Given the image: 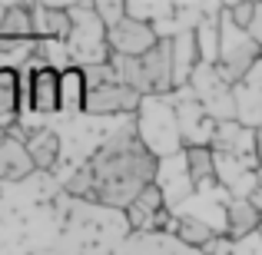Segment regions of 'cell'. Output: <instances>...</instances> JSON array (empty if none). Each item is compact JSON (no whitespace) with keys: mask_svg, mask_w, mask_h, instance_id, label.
Listing matches in <instances>:
<instances>
[{"mask_svg":"<svg viewBox=\"0 0 262 255\" xmlns=\"http://www.w3.org/2000/svg\"><path fill=\"white\" fill-rule=\"evenodd\" d=\"M156 169L160 159L140 140L136 123H123L90 159H83L63 179V189L110 209H129L156 182Z\"/></svg>","mask_w":262,"mask_h":255,"instance_id":"1","label":"cell"},{"mask_svg":"<svg viewBox=\"0 0 262 255\" xmlns=\"http://www.w3.org/2000/svg\"><path fill=\"white\" fill-rule=\"evenodd\" d=\"M113 70L126 86L146 96H173L176 93V63H173V37H163L143 57H110Z\"/></svg>","mask_w":262,"mask_h":255,"instance_id":"2","label":"cell"},{"mask_svg":"<svg viewBox=\"0 0 262 255\" xmlns=\"http://www.w3.org/2000/svg\"><path fill=\"white\" fill-rule=\"evenodd\" d=\"M136 133L146 143V149L156 159L183 153V133H179V116H176V100L173 96H146L140 113L133 116Z\"/></svg>","mask_w":262,"mask_h":255,"instance_id":"3","label":"cell"},{"mask_svg":"<svg viewBox=\"0 0 262 255\" xmlns=\"http://www.w3.org/2000/svg\"><path fill=\"white\" fill-rule=\"evenodd\" d=\"M86 116L106 120V116H129L140 113L143 96L133 86H126L120 80V73L113 70V63H100V66H86Z\"/></svg>","mask_w":262,"mask_h":255,"instance_id":"4","label":"cell"},{"mask_svg":"<svg viewBox=\"0 0 262 255\" xmlns=\"http://www.w3.org/2000/svg\"><path fill=\"white\" fill-rule=\"evenodd\" d=\"M70 17H73V33L67 40V57L70 63L67 66H100V63H110V30L106 24L100 20L93 4H77L70 7Z\"/></svg>","mask_w":262,"mask_h":255,"instance_id":"5","label":"cell"},{"mask_svg":"<svg viewBox=\"0 0 262 255\" xmlns=\"http://www.w3.org/2000/svg\"><path fill=\"white\" fill-rule=\"evenodd\" d=\"M259 57H262V47L223 7V53H219V73H223V80L232 83V86H239L252 73V66L259 63Z\"/></svg>","mask_w":262,"mask_h":255,"instance_id":"6","label":"cell"},{"mask_svg":"<svg viewBox=\"0 0 262 255\" xmlns=\"http://www.w3.org/2000/svg\"><path fill=\"white\" fill-rule=\"evenodd\" d=\"M189 89H192V96L199 100V106L209 113V120H216L219 126H223V123H236L239 120L236 86L223 80L219 66L199 63V70L192 73V80H189Z\"/></svg>","mask_w":262,"mask_h":255,"instance_id":"7","label":"cell"},{"mask_svg":"<svg viewBox=\"0 0 262 255\" xmlns=\"http://www.w3.org/2000/svg\"><path fill=\"white\" fill-rule=\"evenodd\" d=\"M24 116L60 113V66H24Z\"/></svg>","mask_w":262,"mask_h":255,"instance_id":"8","label":"cell"},{"mask_svg":"<svg viewBox=\"0 0 262 255\" xmlns=\"http://www.w3.org/2000/svg\"><path fill=\"white\" fill-rule=\"evenodd\" d=\"M173 100H176V116H179V133H183V146H186V149H196V146H209V149H212V140H216L219 123H216V120H209V113L199 106V100L192 96V89H189V86L176 89Z\"/></svg>","mask_w":262,"mask_h":255,"instance_id":"9","label":"cell"},{"mask_svg":"<svg viewBox=\"0 0 262 255\" xmlns=\"http://www.w3.org/2000/svg\"><path fill=\"white\" fill-rule=\"evenodd\" d=\"M160 33L153 24H143L136 17H123L116 27H110V53L113 57H143L160 43Z\"/></svg>","mask_w":262,"mask_h":255,"instance_id":"10","label":"cell"},{"mask_svg":"<svg viewBox=\"0 0 262 255\" xmlns=\"http://www.w3.org/2000/svg\"><path fill=\"white\" fill-rule=\"evenodd\" d=\"M156 186H160V192H163V199H166V209L169 212H176L179 205H186L192 196H196L189 166H186V149L179 156H166V159H160Z\"/></svg>","mask_w":262,"mask_h":255,"instance_id":"11","label":"cell"},{"mask_svg":"<svg viewBox=\"0 0 262 255\" xmlns=\"http://www.w3.org/2000/svg\"><path fill=\"white\" fill-rule=\"evenodd\" d=\"M212 153L229 156V159L249 163L259 169V149H256V129L243 126V123H223L216 129V140H212Z\"/></svg>","mask_w":262,"mask_h":255,"instance_id":"12","label":"cell"},{"mask_svg":"<svg viewBox=\"0 0 262 255\" xmlns=\"http://www.w3.org/2000/svg\"><path fill=\"white\" fill-rule=\"evenodd\" d=\"M24 143H27V153H30V159H33L37 169H57L60 159H63V136L53 126L27 129Z\"/></svg>","mask_w":262,"mask_h":255,"instance_id":"13","label":"cell"},{"mask_svg":"<svg viewBox=\"0 0 262 255\" xmlns=\"http://www.w3.org/2000/svg\"><path fill=\"white\" fill-rule=\"evenodd\" d=\"M173 63H176V89L189 86L192 73L199 70V43H196V24H183L173 33Z\"/></svg>","mask_w":262,"mask_h":255,"instance_id":"14","label":"cell"},{"mask_svg":"<svg viewBox=\"0 0 262 255\" xmlns=\"http://www.w3.org/2000/svg\"><path fill=\"white\" fill-rule=\"evenodd\" d=\"M33 20H37V40L47 47H67L73 33V17L70 7H33Z\"/></svg>","mask_w":262,"mask_h":255,"instance_id":"15","label":"cell"},{"mask_svg":"<svg viewBox=\"0 0 262 255\" xmlns=\"http://www.w3.org/2000/svg\"><path fill=\"white\" fill-rule=\"evenodd\" d=\"M33 169L37 166H33L30 153H27V143L20 140L17 133H4V129H0V179L20 182V179H27Z\"/></svg>","mask_w":262,"mask_h":255,"instance_id":"16","label":"cell"},{"mask_svg":"<svg viewBox=\"0 0 262 255\" xmlns=\"http://www.w3.org/2000/svg\"><path fill=\"white\" fill-rule=\"evenodd\" d=\"M86 70L83 66H60V113L63 116H86Z\"/></svg>","mask_w":262,"mask_h":255,"instance_id":"17","label":"cell"},{"mask_svg":"<svg viewBox=\"0 0 262 255\" xmlns=\"http://www.w3.org/2000/svg\"><path fill=\"white\" fill-rule=\"evenodd\" d=\"M262 232V212L256 209L252 199H229L226 205V236L236 242V239L256 236Z\"/></svg>","mask_w":262,"mask_h":255,"instance_id":"18","label":"cell"},{"mask_svg":"<svg viewBox=\"0 0 262 255\" xmlns=\"http://www.w3.org/2000/svg\"><path fill=\"white\" fill-rule=\"evenodd\" d=\"M196 43H199V60L206 66H219V53H223V7L196 24Z\"/></svg>","mask_w":262,"mask_h":255,"instance_id":"19","label":"cell"},{"mask_svg":"<svg viewBox=\"0 0 262 255\" xmlns=\"http://www.w3.org/2000/svg\"><path fill=\"white\" fill-rule=\"evenodd\" d=\"M4 40H37V20H33V7H7L4 27H0Z\"/></svg>","mask_w":262,"mask_h":255,"instance_id":"20","label":"cell"},{"mask_svg":"<svg viewBox=\"0 0 262 255\" xmlns=\"http://www.w3.org/2000/svg\"><path fill=\"white\" fill-rule=\"evenodd\" d=\"M173 232H176L179 242L196 245V249H206V245H209L212 239L219 236V232L212 229V225L199 222V219H192V216H176V219H173Z\"/></svg>","mask_w":262,"mask_h":255,"instance_id":"21","label":"cell"},{"mask_svg":"<svg viewBox=\"0 0 262 255\" xmlns=\"http://www.w3.org/2000/svg\"><path fill=\"white\" fill-rule=\"evenodd\" d=\"M186 166H189L192 186L203 189L216 179V153L209 146H196V149H186Z\"/></svg>","mask_w":262,"mask_h":255,"instance_id":"22","label":"cell"},{"mask_svg":"<svg viewBox=\"0 0 262 255\" xmlns=\"http://www.w3.org/2000/svg\"><path fill=\"white\" fill-rule=\"evenodd\" d=\"M93 7H96V13H100V20L106 24V30L126 17V4H93Z\"/></svg>","mask_w":262,"mask_h":255,"instance_id":"23","label":"cell"},{"mask_svg":"<svg viewBox=\"0 0 262 255\" xmlns=\"http://www.w3.org/2000/svg\"><path fill=\"white\" fill-rule=\"evenodd\" d=\"M232 255H262V232L232 242Z\"/></svg>","mask_w":262,"mask_h":255,"instance_id":"24","label":"cell"},{"mask_svg":"<svg viewBox=\"0 0 262 255\" xmlns=\"http://www.w3.org/2000/svg\"><path fill=\"white\" fill-rule=\"evenodd\" d=\"M226 10H229V17L236 20L239 27H246V30H249L252 17H256V4H236V7H226Z\"/></svg>","mask_w":262,"mask_h":255,"instance_id":"25","label":"cell"},{"mask_svg":"<svg viewBox=\"0 0 262 255\" xmlns=\"http://www.w3.org/2000/svg\"><path fill=\"white\" fill-rule=\"evenodd\" d=\"M249 33H252V40L262 47V4L256 7V17H252V24H249Z\"/></svg>","mask_w":262,"mask_h":255,"instance_id":"26","label":"cell"},{"mask_svg":"<svg viewBox=\"0 0 262 255\" xmlns=\"http://www.w3.org/2000/svg\"><path fill=\"white\" fill-rule=\"evenodd\" d=\"M252 202H256V209L262 212V169H259V189L252 192Z\"/></svg>","mask_w":262,"mask_h":255,"instance_id":"27","label":"cell"},{"mask_svg":"<svg viewBox=\"0 0 262 255\" xmlns=\"http://www.w3.org/2000/svg\"><path fill=\"white\" fill-rule=\"evenodd\" d=\"M256 149H259V169H262V129H256Z\"/></svg>","mask_w":262,"mask_h":255,"instance_id":"28","label":"cell"},{"mask_svg":"<svg viewBox=\"0 0 262 255\" xmlns=\"http://www.w3.org/2000/svg\"><path fill=\"white\" fill-rule=\"evenodd\" d=\"M4 17H7V7H0V27H4Z\"/></svg>","mask_w":262,"mask_h":255,"instance_id":"29","label":"cell"}]
</instances>
